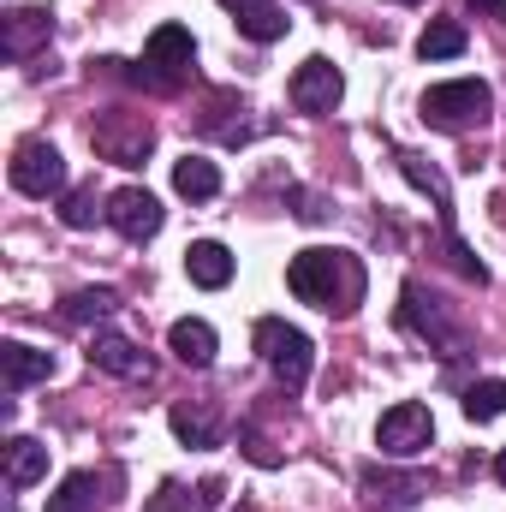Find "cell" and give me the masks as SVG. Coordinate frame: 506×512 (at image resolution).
Here are the masks:
<instances>
[{"label": "cell", "mask_w": 506, "mask_h": 512, "mask_svg": "<svg viewBox=\"0 0 506 512\" xmlns=\"http://www.w3.org/2000/svg\"><path fill=\"white\" fill-rule=\"evenodd\" d=\"M429 441H435V417H429V405H417V399H399L393 411H381L376 447L387 453V459H417Z\"/></svg>", "instance_id": "6"}, {"label": "cell", "mask_w": 506, "mask_h": 512, "mask_svg": "<svg viewBox=\"0 0 506 512\" xmlns=\"http://www.w3.org/2000/svg\"><path fill=\"white\" fill-rule=\"evenodd\" d=\"M364 489H370V501H376V507H387V512H405L417 495H423V483H417V477H381V471H370V477H364Z\"/></svg>", "instance_id": "23"}, {"label": "cell", "mask_w": 506, "mask_h": 512, "mask_svg": "<svg viewBox=\"0 0 506 512\" xmlns=\"http://www.w3.org/2000/svg\"><path fill=\"white\" fill-rule=\"evenodd\" d=\"M42 477H48V447L30 441V435H12V441H6V483H12V489H30V483H42Z\"/></svg>", "instance_id": "16"}, {"label": "cell", "mask_w": 506, "mask_h": 512, "mask_svg": "<svg viewBox=\"0 0 506 512\" xmlns=\"http://www.w3.org/2000/svg\"><path fill=\"white\" fill-rule=\"evenodd\" d=\"M191 60H197L191 30H185V24H161V30L149 36V48H143V66H137L131 78L149 84V90H179L185 72H191Z\"/></svg>", "instance_id": "4"}, {"label": "cell", "mask_w": 506, "mask_h": 512, "mask_svg": "<svg viewBox=\"0 0 506 512\" xmlns=\"http://www.w3.org/2000/svg\"><path fill=\"white\" fill-rule=\"evenodd\" d=\"M114 304H120V298H114L108 286H96V292H72L60 316H66V322H90V316L102 322V316H114Z\"/></svg>", "instance_id": "25"}, {"label": "cell", "mask_w": 506, "mask_h": 512, "mask_svg": "<svg viewBox=\"0 0 506 512\" xmlns=\"http://www.w3.org/2000/svg\"><path fill=\"white\" fill-rule=\"evenodd\" d=\"M96 215L108 221V209H96V191H72V197H66V209H60V221H66V227H78V233H84V227H96Z\"/></svg>", "instance_id": "26"}, {"label": "cell", "mask_w": 506, "mask_h": 512, "mask_svg": "<svg viewBox=\"0 0 506 512\" xmlns=\"http://www.w3.org/2000/svg\"><path fill=\"white\" fill-rule=\"evenodd\" d=\"M465 417H471V423H495V417H506V382L501 376H483V382L465 387Z\"/></svg>", "instance_id": "22"}, {"label": "cell", "mask_w": 506, "mask_h": 512, "mask_svg": "<svg viewBox=\"0 0 506 512\" xmlns=\"http://www.w3.org/2000/svg\"><path fill=\"white\" fill-rule=\"evenodd\" d=\"M286 286L304 298V304H316V310H328V316H352L358 304H364V262L352 251H328V245H316V251H298L286 262Z\"/></svg>", "instance_id": "1"}, {"label": "cell", "mask_w": 506, "mask_h": 512, "mask_svg": "<svg viewBox=\"0 0 506 512\" xmlns=\"http://www.w3.org/2000/svg\"><path fill=\"white\" fill-rule=\"evenodd\" d=\"M173 435L185 447H215L221 441V423H215L209 405H173Z\"/></svg>", "instance_id": "20"}, {"label": "cell", "mask_w": 506, "mask_h": 512, "mask_svg": "<svg viewBox=\"0 0 506 512\" xmlns=\"http://www.w3.org/2000/svg\"><path fill=\"white\" fill-rule=\"evenodd\" d=\"M185 274H191L203 292H221V286L233 280V251H227L221 239H197V245L185 251Z\"/></svg>", "instance_id": "14"}, {"label": "cell", "mask_w": 506, "mask_h": 512, "mask_svg": "<svg viewBox=\"0 0 506 512\" xmlns=\"http://www.w3.org/2000/svg\"><path fill=\"white\" fill-rule=\"evenodd\" d=\"M90 364L108 370V376H126V382L131 376H149V358L131 346L126 334H96V340H90Z\"/></svg>", "instance_id": "15"}, {"label": "cell", "mask_w": 506, "mask_h": 512, "mask_svg": "<svg viewBox=\"0 0 506 512\" xmlns=\"http://www.w3.org/2000/svg\"><path fill=\"white\" fill-rule=\"evenodd\" d=\"M256 352H262V364L274 370V382L286 387V393H298V387L310 382L316 352H310V334H304V328H292V322H280V316H262V322H256Z\"/></svg>", "instance_id": "3"}, {"label": "cell", "mask_w": 506, "mask_h": 512, "mask_svg": "<svg viewBox=\"0 0 506 512\" xmlns=\"http://www.w3.org/2000/svg\"><path fill=\"white\" fill-rule=\"evenodd\" d=\"M0 376H6V393H24V387L48 382L54 376V352H36L24 340H6L0 346Z\"/></svg>", "instance_id": "12"}, {"label": "cell", "mask_w": 506, "mask_h": 512, "mask_svg": "<svg viewBox=\"0 0 506 512\" xmlns=\"http://www.w3.org/2000/svg\"><path fill=\"white\" fill-rule=\"evenodd\" d=\"M12 191H24V197H60L66 191V161H60V149L54 143H42V137H24L18 149H12Z\"/></svg>", "instance_id": "5"}, {"label": "cell", "mask_w": 506, "mask_h": 512, "mask_svg": "<svg viewBox=\"0 0 506 512\" xmlns=\"http://www.w3.org/2000/svg\"><path fill=\"white\" fill-rule=\"evenodd\" d=\"M417 54H423V60H453V54H465V24H453V18L429 24V30L417 36Z\"/></svg>", "instance_id": "24"}, {"label": "cell", "mask_w": 506, "mask_h": 512, "mask_svg": "<svg viewBox=\"0 0 506 512\" xmlns=\"http://www.w3.org/2000/svg\"><path fill=\"white\" fill-rule=\"evenodd\" d=\"M167 346H173V358H179V364H191V370H209L221 340H215V328H209L203 316H185V322H173V328H167Z\"/></svg>", "instance_id": "13"}, {"label": "cell", "mask_w": 506, "mask_h": 512, "mask_svg": "<svg viewBox=\"0 0 506 512\" xmlns=\"http://www.w3.org/2000/svg\"><path fill=\"white\" fill-rule=\"evenodd\" d=\"M340 90H346V78H340V66L322 60V54H310V60L292 72V108H298V114H334Z\"/></svg>", "instance_id": "10"}, {"label": "cell", "mask_w": 506, "mask_h": 512, "mask_svg": "<svg viewBox=\"0 0 506 512\" xmlns=\"http://www.w3.org/2000/svg\"><path fill=\"white\" fill-rule=\"evenodd\" d=\"M399 322L411 328V334H423V340H435V346H447V358L459 352V322L447 316V304L435 298V292H423L417 280L399 292Z\"/></svg>", "instance_id": "8"}, {"label": "cell", "mask_w": 506, "mask_h": 512, "mask_svg": "<svg viewBox=\"0 0 506 512\" xmlns=\"http://www.w3.org/2000/svg\"><path fill=\"white\" fill-rule=\"evenodd\" d=\"M286 12L280 6H268V0H251V6H239V36H251V42H280L286 36Z\"/></svg>", "instance_id": "21"}, {"label": "cell", "mask_w": 506, "mask_h": 512, "mask_svg": "<svg viewBox=\"0 0 506 512\" xmlns=\"http://www.w3.org/2000/svg\"><path fill=\"white\" fill-rule=\"evenodd\" d=\"M399 6H417V0H399Z\"/></svg>", "instance_id": "30"}, {"label": "cell", "mask_w": 506, "mask_h": 512, "mask_svg": "<svg viewBox=\"0 0 506 512\" xmlns=\"http://www.w3.org/2000/svg\"><path fill=\"white\" fill-rule=\"evenodd\" d=\"M102 507V483H96V471H72L54 495H48V507L42 512H96Z\"/></svg>", "instance_id": "19"}, {"label": "cell", "mask_w": 506, "mask_h": 512, "mask_svg": "<svg viewBox=\"0 0 506 512\" xmlns=\"http://www.w3.org/2000/svg\"><path fill=\"white\" fill-rule=\"evenodd\" d=\"M161 221H167V209L143 191V185H120L114 197H108V227L131 239V245H143V239H155L161 233Z\"/></svg>", "instance_id": "9"}, {"label": "cell", "mask_w": 506, "mask_h": 512, "mask_svg": "<svg viewBox=\"0 0 506 512\" xmlns=\"http://www.w3.org/2000/svg\"><path fill=\"white\" fill-rule=\"evenodd\" d=\"M495 477H501V489H506V447H501V459H495Z\"/></svg>", "instance_id": "28"}, {"label": "cell", "mask_w": 506, "mask_h": 512, "mask_svg": "<svg viewBox=\"0 0 506 512\" xmlns=\"http://www.w3.org/2000/svg\"><path fill=\"white\" fill-rule=\"evenodd\" d=\"M173 191L191 197V203H209L221 191V167L203 161V155H185V161H173Z\"/></svg>", "instance_id": "17"}, {"label": "cell", "mask_w": 506, "mask_h": 512, "mask_svg": "<svg viewBox=\"0 0 506 512\" xmlns=\"http://www.w3.org/2000/svg\"><path fill=\"white\" fill-rule=\"evenodd\" d=\"M465 6H477V12H489V18H506V0H465Z\"/></svg>", "instance_id": "27"}, {"label": "cell", "mask_w": 506, "mask_h": 512, "mask_svg": "<svg viewBox=\"0 0 506 512\" xmlns=\"http://www.w3.org/2000/svg\"><path fill=\"white\" fill-rule=\"evenodd\" d=\"M90 143L114 161V167H143V155L155 149V126L143 114H108L102 126H90Z\"/></svg>", "instance_id": "7"}, {"label": "cell", "mask_w": 506, "mask_h": 512, "mask_svg": "<svg viewBox=\"0 0 506 512\" xmlns=\"http://www.w3.org/2000/svg\"><path fill=\"white\" fill-rule=\"evenodd\" d=\"M221 6H233V12H239V6H251V0H221Z\"/></svg>", "instance_id": "29"}, {"label": "cell", "mask_w": 506, "mask_h": 512, "mask_svg": "<svg viewBox=\"0 0 506 512\" xmlns=\"http://www.w3.org/2000/svg\"><path fill=\"white\" fill-rule=\"evenodd\" d=\"M221 507V483L209 477V483H197V489H185V483H161V495L149 501V512H209Z\"/></svg>", "instance_id": "18"}, {"label": "cell", "mask_w": 506, "mask_h": 512, "mask_svg": "<svg viewBox=\"0 0 506 512\" xmlns=\"http://www.w3.org/2000/svg\"><path fill=\"white\" fill-rule=\"evenodd\" d=\"M495 114V90L483 78H453V84H435L423 90V120L435 131H471Z\"/></svg>", "instance_id": "2"}, {"label": "cell", "mask_w": 506, "mask_h": 512, "mask_svg": "<svg viewBox=\"0 0 506 512\" xmlns=\"http://www.w3.org/2000/svg\"><path fill=\"white\" fill-rule=\"evenodd\" d=\"M48 36H54V12H48V6H18V12H6V24H0V54H6V60H30L36 42H48Z\"/></svg>", "instance_id": "11"}]
</instances>
